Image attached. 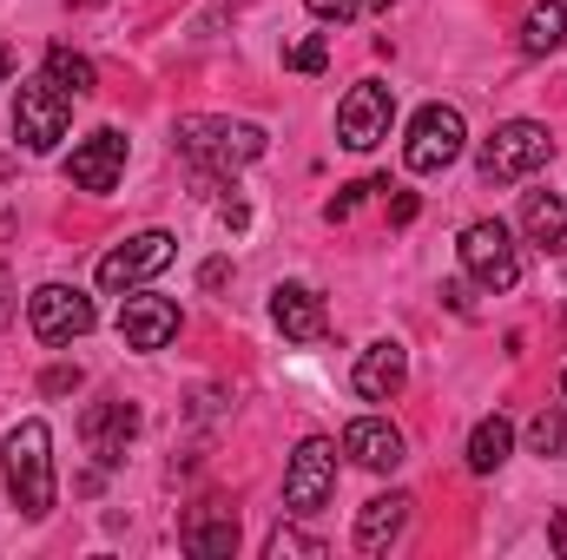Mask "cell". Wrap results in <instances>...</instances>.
Wrapping results in <instances>:
<instances>
[{
    "instance_id": "6da1fadb",
    "label": "cell",
    "mask_w": 567,
    "mask_h": 560,
    "mask_svg": "<svg viewBox=\"0 0 567 560\" xmlns=\"http://www.w3.org/2000/svg\"><path fill=\"white\" fill-rule=\"evenodd\" d=\"M172 152L198 172V191H218L231 172H245L251 158H265V126L251 120H212V113H192L172 126Z\"/></svg>"
},
{
    "instance_id": "7a4b0ae2",
    "label": "cell",
    "mask_w": 567,
    "mask_h": 560,
    "mask_svg": "<svg viewBox=\"0 0 567 560\" xmlns=\"http://www.w3.org/2000/svg\"><path fill=\"white\" fill-rule=\"evenodd\" d=\"M0 468H7V495L27 521H47L60 488H53V428L47 422H13L0 442Z\"/></svg>"
},
{
    "instance_id": "3957f363",
    "label": "cell",
    "mask_w": 567,
    "mask_h": 560,
    "mask_svg": "<svg viewBox=\"0 0 567 560\" xmlns=\"http://www.w3.org/2000/svg\"><path fill=\"white\" fill-rule=\"evenodd\" d=\"M548 158H555V133H548L542 120H508V126H495L488 145L475 152V165H482L488 185H522V178H535Z\"/></svg>"
},
{
    "instance_id": "277c9868",
    "label": "cell",
    "mask_w": 567,
    "mask_h": 560,
    "mask_svg": "<svg viewBox=\"0 0 567 560\" xmlns=\"http://www.w3.org/2000/svg\"><path fill=\"white\" fill-rule=\"evenodd\" d=\"M455 251H462V271L482 283V290H495V297L522 283V251H515V231L502 218H475Z\"/></svg>"
},
{
    "instance_id": "5b68a950",
    "label": "cell",
    "mask_w": 567,
    "mask_h": 560,
    "mask_svg": "<svg viewBox=\"0 0 567 560\" xmlns=\"http://www.w3.org/2000/svg\"><path fill=\"white\" fill-rule=\"evenodd\" d=\"M66 126H73V93H60L47 73L13 93V139L27 152H53L66 139Z\"/></svg>"
},
{
    "instance_id": "8992f818",
    "label": "cell",
    "mask_w": 567,
    "mask_h": 560,
    "mask_svg": "<svg viewBox=\"0 0 567 560\" xmlns=\"http://www.w3.org/2000/svg\"><path fill=\"white\" fill-rule=\"evenodd\" d=\"M337 495V442L330 435H303L290 468H284V508L290 515H317Z\"/></svg>"
},
{
    "instance_id": "52a82bcc",
    "label": "cell",
    "mask_w": 567,
    "mask_h": 560,
    "mask_svg": "<svg viewBox=\"0 0 567 560\" xmlns=\"http://www.w3.org/2000/svg\"><path fill=\"white\" fill-rule=\"evenodd\" d=\"M27 323H33L40 343H73V336H86L100 323V310H93V297L80 283H40L27 297Z\"/></svg>"
},
{
    "instance_id": "ba28073f",
    "label": "cell",
    "mask_w": 567,
    "mask_h": 560,
    "mask_svg": "<svg viewBox=\"0 0 567 560\" xmlns=\"http://www.w3.org/2000/svg\"><path fill=\"white\" fill-rule=\"evenodd\" d=\"M390 120H396V93H390L383 80H357V86L343 93V106H337V145L377 152V145L390 139Z\"/></svg>"
},
{
    "instance_id": "9c48e42d",
    "label": "cell",
    "mask_w": 567,
    "mask_h": 560,
    "mask_svg": "<svg viewBox=\"0 0 567 560\" xmlns=\"http://www.w3.org/2000/svg\"><path fill=\"white\" fill-rule=\"evenodd\" d=\"M462 145H468V126H462V113L435 100V106H423V113L410 120L403 165H410V172H442V165H455V158H462Z\"/></svg>"
},
{
    "instance_id": "30bf717a",
    "label": "cell",
    "mask_w": 567,
    "mask_h": 560,
    "mask_svg": "<svg viewBox=\"0 0 567 560\" xmlns=\"http://www.w3.org/2000/svg\"><path fill=\"white\" fill-rule=\"evenodd\" d=\"M172 251H178V238L172 231H140V238H126V245H113L106 258H100V290H140L145 278H158L165 265H172Z\"/></svg>"
},
{
    "instance_id": "8fae6325",
    "label": "cell",
    "mask_w": 567,
    "mask_h": 560,
    "mask_svg": "<svg viewBox=\"0 0 567 560\" xmlns=\"http://www.w3.org/2000/svg\"><path fill=\"white\" fill-rule=\"evenodd\" d=\"M80 435H86V448H93L100 468H120L126 448H133V435H140V409H133L126 396H100V403H86Z\"/></svg>"
},
{
    "instance_id": "7c38bea8",
    "label": "cell",
    "mask_w": 567,
    "mask_h": 560,
    "mask_svg": "<svg viewBox=\"0 0 567 560\" xmlns=\"http://www.w3.org/2000/svg\"><path fill=\"white\" fill-rule=\"evenodd\" d=\"M120 172H126V133H120V126L86 133V139L73 145V158H66V178H73L80 191H93V198H106V191L120 185Z\"/></svg>"
},
{
    "instance_id": "4fadbf2b",
    "label": "cell",
    "mask_w": 567,
    "mask_h": 560,
    "mask_svg": "<svg viewBox=\"0 0 567 560\" xmlns=\"http://www.w3.org/2000/svg\"><path fill=\"white\" fill-rule=\"evenodd\" d=\"M120 336H126V350H165L172 336H178V303L172 297H152V290H133L126 303H120Z\"/></svg>"
},
{
    "instance_id": "5bb4252c",
    "label": "cell",
    "mask_w": 567,
    "mask_h": 560,
    "mask_svg": "<svg viewBox=\"0 0 567 560\" xmlns=\"http://www.w3.org/2000/svg\"><path fill=\"white\" fill-rule=\"evenodd\" d=\"M403 383H410V350H403L396 336H383V343H370V350L357 356V396H363V403H390Z\"/></svg>"
},
{
    "instance_id": "9a60e30c",
    "label": "cell",
    "mask_w": 567,
    "mask_h": 560,
    "mask_svg": "<svg viewBox=\"0 0 567 560\" xmlns=\"http://www.w3.org/2000/svg\"><path fill=\"white\" fill-rule=\"evenodd\" d=\"M271 323H278L290 343H323L330 317H323V297L310 283H278L271 290Z\"/></svg>"
},
{
    "instance_id": "2e32d148",
    "label": "cell",
    "mask_w": 567,
    "mask_h": 560,
    "mask_svg": "<svg viewBox=\"0 0 567 560\" xmlns=\"http://www.w3.org/2000/svg\"><path fill=\"white\" fill-rule=\"evenodd\" d=\"M343 455L357 462V468H396L403 462V428L396 422H383V416H357L350 428H343Z\"/></svg>"
},
{
    "instance_id": "e0dca14e",
    "label": "cell",
    "mask_w": 567,
    "mask_h": 560,
    "mask_svg": "<svg viewBox=\"0 0 567 560\" xmlns=\"http://www.w3.org/2000/svg\"><path fill=\"white\" fill-rule=\"evenodd\" d=\"M410 508H416V501L396 495V488L377 495V501H363V515H357V548H363V554H383V548L410 528Z\"/></svg>"
},
{
    "instance_id": "ac0fdd59",
    "label": "cell",
    "mask_w": 567,
    "mask_h": 560,
    "mask_svg": "<svg viewBox=\"0 0 567 560\" xmlns=\"http://www.w3.org/2000/svg\"><path fill=\"white\" fill-rule=\"evenodd\" d=\"M522 231H528V245L561 251L567 245V198H555V191H528V198H522Z\"/></svg>"
},
{
    "instance_id": "d6986e66",
    "label": "cell",
    "mask_w": 567,
    "mask_h": 560,
    "mask_svg": "<svg viewBox=\"0 0 567 560\" xmlns=\"http://www.w3.org/2000/svg\"><path fill=\"white\" fill-rule=\"evenodd\" d=\"M185 548L198 560H231L238 554V515H231V508H205V515L185 528Z\"/></svg>"
},
{
    "instance_id": "ffe728a7",
    "label": "cell",
    "mask_w": 567,
    "mask_h": 560,
    "mask_svg": "<svg viewBox=\"0 0 567 560\" xmlns=\"http://www.w3.org/2000/svg\"><path fill=\"white\" fill-rule=\"evenodd\" d=\"M508 448H515V422L508 416H482L468 428V468H475V475H495V468L508 462Z\"/></svg>"
},
{
    "instance_id": "44dd1931",
    "label": "cell",
    "mask_w": 567,
    "mask_h": 560,
    "mask_svg": "<svg viewBox=\"0 0 567 560\" xmlns=\"http://www.w3.org/2000/svg\"><path fill=\"white\" fill-rule=\"evenodd\" d=\"M561 40H567V0H535L528 20H522V53L542 60V53H555Z\"/></svg>"
},
{
    "instance_id": "7402d4cb",
    "label": "cell",
    "mask_w": 567,
    "mask_h": 560,
    "mask_svg": "<svg viewBox=\"0 0 567 560\" xmlns=\"http://www.w3.org/2000/svg\"><path fill=\"white\" fill-rule=\"evenodd\" d=\"M47 80H53L60 93H73V100H86V93L100 86L93 60H86V53H73V46H47Z\"/></svg>"
},
{
    "instance_id": "603a6c76",
    "label": "cell",
    "mask_w": 567,
    "mask_h": 560,
    "mask_svg": "<svg viewBox=\"0 0 567 560\" xmlns=\"http://www.w3.org/2000/svg\"><path fill=\"white\" fill-rule=\"evenodd\" d=\"M265 554H271V560H323L330 548H323L317 535H297V528H278V535L265 541Z\"/></svg>"
},
{
    "instance_id": "cb8c5ba5",
    "label": "cell",
    "mask_w": 567,
    "mask_h": 560,
    "mask_svg": "<svg viewBox=\"0 0 567 560\" xmlns=\"http://www.w3.org/2000/svg\"><path fill=\"white\" fill-rule=\"evenodd\" d=\"M528 442H535V455H567V409H542Z\"/></svg>"
},
{
    "instance_id": "d4e9b609",
    "label": "cell",
    "mask_w": 567,
    "mask_h": 560,
    "mask_svg": "<svg viewBox=\"0 0 567 560\" xmlns=\"http://www.w3.org/2000/svg\"><path fill=\"white\" fill-rule=\"evenodd\" d=\"M290 66H297V73H323V66H330V40H323V33L297 40V46H290Z\"/></svg>"
},
{
    "instance_id": "484cf974",
    "label": "cell",
    "mask_w": 567,
    "mask_h": 560,
    "mask_svg": "<svg viewBox=\"0 0 567 560\" xmlns=\"http://www.w3.org/2000/svg\"><path fill=\"white\" fill-rule=\"evenodd\" d=\"M370 191H383V185H370V178H363V185H343V191H337V198L323 205V218H330V225H343V218H350V211H357V205H363Z\"/></svg>"
},
{
    "instance_id": "4316f807",
    "label": "cell",
    "mask_w": 567,
    "mask_h": 560,
    "mask_svg": "<svg viewBox=\"0 0 567 560\" xmlns=\"http://www.w3.org/2000/svg\"><path fill=\"white\" fill-rule=\"evenodd\" d=\"M310 7V20H323V27H350L357 13H363V0H303Z\"/></svg>"
},
{
    "instance_id": "83f0119b",
    "label": "cell",
    "mask_w": 567,
    "mask_h": 560,
    "mask_svg": "<svg viewBox=\"0 0 567 560\" xmlns=\"http://www.w3.org/2000/svg\"><path fill=\"white\" fill-rule=\"evenodd\" d=\"M40 390H47V396H73V390H80V370H47Z\"/></svg>"
},
{
    "instance_id": "f1b7e54d",
    "label": "cell",
    "mask_w": 567,
    "mask_h": 560,
    "mask_svg": "<svg viewBox=\"0 0 567 560\" xmlns=\"http://www.w3.org/2000/svg\"><path fill=\"white\" fill-rule=\"evenodd\" d=\"M390 218H396V225H410V218H416V191H396V205H390Z\"/></svg>"
},
{
    "instance_id": "f546056e",
    "label": "cell",
    "mask_w": 567,
    "mask_h": 560,
    "mask_svg": "<svg viewBox=\"0 0 567 560\" xmlns=\"http://www.w3.org/2000/svg\"><path fill=\"white\" fill-rule=\"evenodd\" d=\"M13 317V290H7V271H0V323Z\"/></svg>"
},
{
    "instance_id": "4dcf8cb0",
    "label": "cell",
    "mask_w": 567,
    "mask_h": 560,
    "mask_svg": "<svg viewBox=\"0 0 567 560\" xmlns=\"http://www.w3.org/2000/svg\"><path fill=\"white\" fill-rule=\"evenodd\" d=\"M7 73H13V53H7V46H0V80H7Z\"/></svg>"
},
{
    "instance_id": "1f68e13d",
    "label": "cell",
    "mask_w": 567,
    "mask_h": 560,
    "mask_svg": "<svg viewBox=\"0 0 567 560\" xmlns=\"http://www.w3.org/2000/svg\"><path fill=\"white\" fill-rule=\"evenodd\" d=\"M561 390H567V376H561Z\"/></svg>"
}]
</instances>
